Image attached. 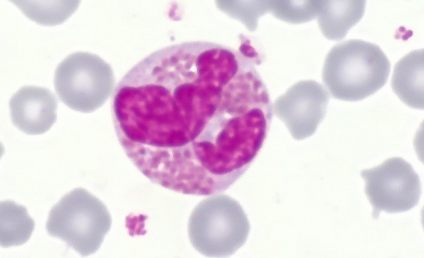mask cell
<instances>
[{"mask_svg": "<svg viewBox=\"0 0 424 258\" xmlns=\"http://www.w3.org/2000/svg\"><path fill=\"white\" fill-rule=\"evenodd\" d=\"M394 92L405 104L424 109V49L411 51L395 65L391 80Z\"/></svg>", "mask_w": 424, "mask_h": 258, "instance_id": "8", "label": "cell"}, {"mask_svg": "<svg viewBox=\"0 0 424 258\" xmlns=\"http://www.w3.org/2000/svg\"><path fill=\"white\" fill-rule=\"evenodd\" d=\"M9 106L13 124L28 134H43L57 120V98L45 87H22L10 98Z\"/></svg>", "mask_w": 424, "mask_h": 258, "instance_id": "7", "label": "cell"}, {"mask_svg": "<svg viewBox=\"0 0 424 258\" xmlns=\"http://www.w3.org/2000/svg\"><path fill=\"white\" fill-rule=\"evenodd\" d=\"M329 100L328 92L320 83L303 80L275 100L273 112L292 137L301 140L315 133L325 116Z\"/></svg>", "mask_w": 424, "mask_h": 258, "instance_id": "6", "label": "cell"}, {"mask_svg": "<svg viewBox=\"0 0 424 258\" xmlns=\"http://www.w3.org/2000/svg\"><path fill=\"white\" fill-rule=\"evenodd\" d=\"M0 246L9 247L26 242L34 229L35 223L26 207L6 200L0 202Z\"/></svg>", "mask_w": 424, "mask_h": 258, "instance_id": "10", "label": "cell"}, {"mask_svg": "<svg viewBox=\"0 0 424 258\" xmlns=\"http://www.w3.org/2000/svg\"><path fill=\"white\" fill-rule=\"evenodd\" d=\"M361 176L365 181L364 192L372 207L373 219H378L382 211H407L419 202L420 177L401 157L389 158L378 166L362 171Z\"/></svg>", "mask_w": 424, "mask_h": 258, "instance_id": "5", "label": "cell"}, {"mask_svg": "<svg viewBox=\"0 0 424 258\" xmlns=\"http://www.w3.org/2000/svg\"><path fill=\"white\" fill-rule=\"evenodd\" d=\"M29 19L42 25L60 24L76 10L80 1L12 0Z\"/></svg>", "mask_w": 424, "mask_h": 258, "instance_id": "11", "label": "cell"}, {"mask_svg": "<svg viewBox=\"0 0 424 258\" xmlns=\"http://www.w3.org/2000/svg\"><path fill=\"white\" fill-rule=\"evenodd\" d=\"M249 231V223L242 206L224 194L200 202L188 223L192 245L209 257L225 258L234 254L245 243Z\"/></svg>", "mask_w": 424, "mask_h": 258, "instance_id": "2", "label": "cell"}, {"mask_svg": "<svg viewBox=\"0 0 424 258\" xmlns=\"http://www.w3.org/2000/svg\"><path fill=\"white\" fill-rule=\"evenodd\" d=\"M111 65L98 55L77 52L58 65L54 84L60 100L69 108L90 113L100 107L114 87Z\"/></svg>", "mask_w": 424, "mask_h": 258, "instance_id": "4", "label": "cell"}, {"mask_svg": "<svg viewBox=\"0 0 424 258\" xmlns=\"http://www.w3.org/2000/svg\"><path fill=\"white\" fill-rule=\"evenodd\" d=\"M322 0H269V9L276 19L298 24L317 18Z\"/></svg>", "mask_w": 424, "mask_h": 258, "instance_id": "12", "label": "cell"}, {"mask_svg": "<svg viewBox=\"0 0 424 258\" xmlns=\"http://www.w3.org/2000/svg\"><path fill=\"white\" fill-rule=\"evenodd\" d=\"M111 224L104 203L85 189L76 188L52 207L45 227L51 236L86 256L97 251Z\"/></svg>", "mask_w": 424, "mask_h": 258, "instance_id": "3", "label": "cell"}, {"mask_svg": "<svg viewBox=\"0 0 424 258\" xmlns=\"http://www.w3.org/2000/svg\"><path fill=\"white\" fill-rule=\"evenodd\" d=\"M365 0H322L317 17L320 29L331 40L343 39L363 17Z\"/></svg>", "mask_w": 424, "mask_h": 258, "instance_id": "9", "label": "cell"}, {"mask_svg": "<svg viewBox=\"0 0 424 258\" xmlns=\"http://www.w3.org/2000/svg\"><path fill=\"white\" fill-rule=\"evenodd\" d=\"M391 70L388 57L377 45L360 39L339 43L329 51L322 77L331 96L356 102L370 96L387 82Z\"/></svg>", "mask_w": 424, "mask_h": 258, "instance_id": "1", "label": "cell"}]
</instances>
